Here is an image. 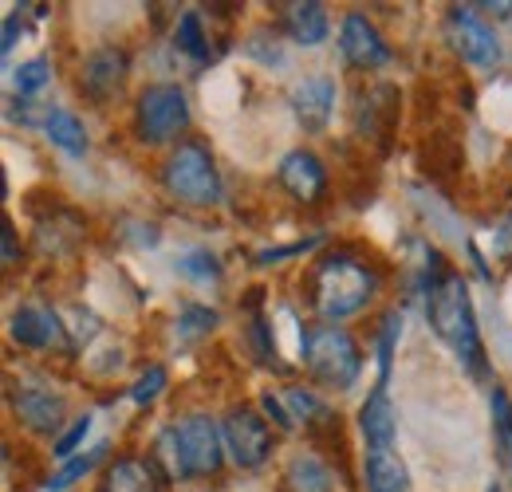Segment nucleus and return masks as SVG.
I'll return each mask as SVG.
<instances>
[{
	"instance_id": "20",
	"label": "nucleus",
	"mask_w": 512,
	"mask_h": 492,
	"mask_svg": "<svg viewBox=\"0 0 512 492\" xmlns=\"http://www.w3.org/2000/svg\"><path fill=\"white\" fill-rule=\"evenodd\" d=\"M44 134H48V142L52 146H60L64 154H71V158H83L87 154V130H83V123H79V115H71L67 107H56L52 111V119H48V126H44Z\"/></svg>"
},
{
	"instance_id": "39",
	"label": "nucleus",
	"mask_w": 512,
	"mask_h": 492,
	"mask_svg": "<svg viewBox=\"0 0 512 492\" xmlns=\"http://www.w3.org/2000/svg\"><path fill=\"white\" fill-rule=\"evenodd\" d=\"M509 469H512V445H509Z\"/></svg>"
},
{
	"instance_id": "34",
	"label": "nucleus",
	"mask_w": 512,
	"mask_h": 492,
	"mask_svg": "<svg viewBox=\"0 0 512 492\" xmlns=\"http://www.w3.org/2000/svg\"><path fill=\"white\" fill-rule=\"evenodd\" d=\"M316 245H320V237H304V241H292V245L264 248V252H256V264L268 268V264H280V260H288V256H308Z\"/></svg>"
},
{
	"instance_id": "28",
	"label": "nucleus",
	"mask_w": 512,
	"mask_h": 492,
	"mask_svg": "<svg viewBox=\"0 0 512 492\" xmlns=\"http://www.w3.org/2000/svg\"><path fill=\"white\" fill-rule=\"evenodd\" d=\"M182 276H190L197 284H209V280H221V260L213 256V252H205V248H193L186 256H178V264H174Z\"/></svg>"
},
{
	"instance_id": "2",
	"label": "nucleus",
	"mask_w": 512,
	"mask_h": 492,
	"mask_svg": "<svg viewBox=\"0 0 512 492\" xmlns=\"http://www.w3.org/2000/svg\"><path fill=\"white\" fill-rule=\"evenodd\" d=\"M426 319H430V331L465 363L469 374L485 370V343H481L473 296H469V284L457 272H449L446 280L426 296Z\"/></svg>"
},
{
	"instance_id": "19",
	"label": "nucleus",
	"mask_w": 512,
	"mask_h": 492,
	"mask_svg": "<svg viewBox=\"0 0 512 492\" xmlns=\"http://www.w3.org/2000/svg\"><path fill=\"white\" fill-rule=\"evenodd\" d=\"M150 461H154V469H158L166 481H190V465H186V449H182L178 426L158 430L154 449H150Z\"/></svg>"
},
{
	"instance_id": "26",
	"label": "nucleus",
	"mask_w": 512,
	"mask_h": 492,
	"mask_svg": "<svg viewBox=\"0 0 512 492\" xmlns=\"http://www.w3.org/2000/svg\"><path fill=\"white\" fill-rule=\"evenodd\" d=\"M280 398H284V406H288V414H292L296 422H308V426H316V422H327V418H331V410L323 406V402L316 398V394H312V390H300V386H292V390H284Z\"/></svg>"
},
{
	"instance_id": "3",
	"label": "nucleus",
	"mask_w": 512,
	"mask_h": 492,
	"mask_svg": "<svg viewBox=\"0 0 512 492\" xmlns=\"http://www.w3.org/2000/svg\"><path fill=\"white\" fill-rule=\"evenodd\" d=\"M300 359L312 374V382L323 390H351L363 374V347L339 323H320V327L304 331L300 335Z\"/></svg>"
},
{
	"instance_id": "32",
	"label": "nucleus",
	"mask_w": 512,
	"mask_h": 492,
	"mask_svg": "<svg viewBox=\"0 0 512 492\" xmlns=\"http://www.w3.org/2000/svg\"><path fill=\"white\" fill-rule=\"evenodd\" d=\"M91 433V414H83V418H75L71 426H67L56 441H52V457H60V461H71V457H79V445H83V437Z\"/></svg>"
},
{
	"instance_id": "7",
	"label": "nucleus",
	"mask_w": 512,
	"mask_h": 492,
	"mask_svg": "<svg viewBox=\"0 0 512 492\" xmlns=\"http://www.w3.org/2000/svg\"><path fill=\"white\" fill-rule=\"evenodd\" d=\"M8 402H12L16 422H20L28 433L52 437V433L64 426L67 402H64V394H60V390H56L48 378L24 374L16 386H8Z\"/></svg>"
},
{
	"instance_id": "38",
	"label": "nucleus",
	"mask_w": 512,
	"mask_h": 492,
	"mask_svg": "<svg viewBox=\"0 0 512 492\" xmlns=\"http://www.w3.org/2000/svg\"><path fill=\"white\" fill-rule=\"evenodd\" d=\"M489 492H501V485H489Z\"/></svg>"
},
{
	"instance_id": "21",
	"label": "nucleus",
	"mask_w": 512,
	"mask_h": 492,
	"mask_svg": "<svg viewBox=\"0 0 512 492\" xmlns=\"http://www.w3.org/2000/svg\"><path fill=\"white\" fill-rule=\"evenodd\" d=\"M288 485H292V492H331L335 477L316 453H296L288 461Z\"/></svg>"
},
{
	"instance_id": "6",
	"label": "nucleus",
	"mask_w": 512,
	"mask_h": 492,
	"mask_svg": "<svg viewBox=\"0 0 512 492\" xmlns=\"http://www.w3.org/2000/svg\"><path fill=\"white\" fill-rule=\"evenodd\" d=\"M446 36L453 44V52L465 63L481 67V71H493L505 60V44L497 36V28L473 8V4H453L446 16Z\"/></svg>"
},
{
	"instance_id": "8",
	"label": "nucleus",
	"mask_w": 512,
	"mask_h": 492,
	"mask_svg": "<svg viewBox=\"0 0 512 492\" xmlns=\"http://www.w3.org/2000/svg\"><path fill=\"white\" fill-rule=\"evenodd\" d=\"M221 437H225V449L237 469H260L272 457V430H268L264 410L233 406L221 418Z\"/></svg>"
},
{
	"instance_id": "27",
	"label": "nucleus",
	"mask_w": 512,
	"mask_h": 492,
	"mask_svg": "<svg viewBox=\"0 0 512 492\" xmlns=\"http://www.w3.org/2000/svg\"><path fill=\"white\" fill-rule=\"evenodd\" d=\"M217 323H221V315H217L213 308H205V304H190V308L178 311V339H182V343L201 339V335H209Z\"/></svg>"
},
{
	"instance_id": "24",
	"label": "nucleus",
	"mask_w": 512,
	"mask_h": 492,
	"mask_svg": "<svg viewBox=\"0 0 512 492\" xmlns=\"http://www.w3.org/2000/svg\"><path fill=\"white\" fill-rule=\"evenodd\" d=\"M48 83H52V63L44 60V56L24 60L16 71H12V87H16V95H20V99H36Z\"/></svg>"
},
{
	"instance_id": "31",
	"label": "nucleus",
	"mask_w": 512,
	"mask_h": 492,
	"mask_svg": "<svg viewBox=\"0 0 512 492\" xmlns=\"http://www.w3.org/2000/svg\"><path fill=\"white\" fill-rule=\"evenodd\" d=\"M249 343H253L256 359H260L264 367H280V359H276V335H272V323H268L264 315H253V323H249Z\"/></svg>"
},
{
	"instance_id": "33",
	"label": "nucleus",
	"mask_w": 512,
	"mask_h": 492,
	"mask_svg": "<svg viewBox=\"0 0 512 492\" xmlns=\"http://www.w3.org/2000/svg\"><path fill=\"white\" fill-rule=\"evenodd\" d=\"M245 52L260 60L264 67H280L284 63V48H280V40H276V32L268 36V32H253L249 40H245Z\"/></svg>"
},
{
	"instance_id": "25",
	"label": "nucleus",
	"mask_w": 512,
	"mask_h": 492,
	"mask_svg": "<svg viewBox=\"0 0 512 492\" xmlns=\"http://www.w3.org/2000/svg\"><path fill=\"white\" fill-rule=\"evenodd\" d=\"M398 339H402V315H398V311H386L383 323H379V386H390Z\"/></svg>"
},
{
	"instance_id": "10",
	"label": "nucleus",
	"mask_w": 512,
	"mask_h": 492,
	"mask_svg": "<svg viewBox=\"0 0 512 492\" xmlns=\"http://www.w3.org/2000/svg\"><path fill=\"white\" fill-rule=\"evenodd\" d=\"M178 437H182V449H186V465H190V477H213L225 461V437L221 426L209 418V414H186L174 422Z\"/></svg>"
},
{
	"instance_id": "5",
	"label": "nucleus",
	"mask_w": 512,
	"mask_h": 492,
	"mask_svg": "<svg viewBox=\"0 0 512 492\" xmlns=\"http://www.w3.org/2000/svg\"><path fill=\"white\" fill-rule=\"evenodd\" d=\"M190 99L178 83H150L134 103V134L142 146H166L190 130Z\"/></svg>"
},
{
	"instance_id": "23",
	"label": "nucleus",
	"mask_w": 512,
	"mask_h": 492,
	"mask_svg": "<svg viewBox=\"0 0 512 492\" xmlns=\"http://www.w3.org/2000/svg\"><path fill=\"white\" fill-rule=\"evenodd\" d=\"M103 457H107V445H95L87 457H83V453H79V457H71V461H64V469H60V473H52V477L44 481V489H48V492L71 489V485H75V481H83V477H87V473H91V469H95Z\"/></svg>"
},
{
	"instance_id": "14",
	"label": "nucleus",
	"mask_w": 512,
	"mask_h": 492,
	"mask_svg": "<svg viewBox=\"0 0 512 492\" xmlns=\"http://www.w3.org/2000/svg\"><path fill=\"white\" fill-rule=\"evenodd\" d=\"M8 335L16 347L24 351H48V347H67V327L60 323V315L44 304H20L12 311Z\"/></svg>"
},
{
	"instance_id": "9",
	"label": "nucleus",
	"mask_w": 512,
	"mask_h": 492,
	"mask_svg": "<svg viewBox=\"0 0 512 492\" xmlns=\"http://www.w3.org/2000/svg\"><path fill=\"white\" fill-rule=\"evenodd\" d=\"M130 75V56L115 44H103L95 52H87V60L79 63V91L87 103L95 107H107Z\"/></svg>"
},
{
	"instance_id": "11",
	"label": "nucleus",
	"mask_w": 512,
	"mask_h": 492,
	"mask_svg": "<svg viewBox=\"0 0 512 492\" xmlns=\"http://www.w3.org/2000/svg\"><path fill=\"white\" fill-rule=\"evenodd\" d=\"M276 185L300 205H320L327 197V166L316 150H288L276 166Z\"/></svg>"
},
{
	"instance_id": "13",
	"label": "nucleus",
	"mask_w": 512,
	"mask_h": 492,
	"mask_svg": "<svg viewBox=\"0 0 512 492\" xmlns=\"http://www.w3.org/2000/svg\"><path fill=\"white\" fill-rule=\"evenodd\" d=\"M288 103H292L296 123L304 126L308 134H323L327 123H331V115H335L339 87H335V79H331V75L316 71V75H304V79H296V83H292Z\"/></svg>"
},
{
	"instance_id": "17",
	"label": "nucleus",
	"mask_w": 512,
	"mask_h": 492,
	"mask_svg": "<svg viewBox=\"0 0 512 492\" xmlns=\"http://www.w3.org/2000/svg\"><path fill=\"white\" fill-rule=\"evenodd\" d=\"M99 492H162V481H158L154 461H142V457H115V461L107 465V477H103V489Z\"/></svg>"
},
{
	"instance_id": "16",
	"label": "nucleus",
	"mask_w": 512,
	"mask_h": 492,
	"mask_svg": "<svg viewBox=\"0 0 512 492\" xmlns=\"http://www.w3.org/2000/svg\"><path fill=\"white\" fill-rule=\"evenodd\" d=\"M280 20H284V32L292 36V44H300V48H320L331 36V16L320 0H292V4H284Z\"/></svg>"
},
{
	"instance_id": "1",
	"label": "nucleus",
	"mask_w": 512,
	"mask_h": 492,
	"mask_svg": "<svg viewBox=\"0 0 512 492\" xmlns=\"http://www.w3.org/2000/svg\"><path fill=\"white\" fill-rule=\"evenodd\" d=\"M379 288H383V276L375 264L351 252H327L308 276V304L323 323H343L367 308L379 296Z\"/></svg>"
},
{
	"instance_id": "22",
	"label": "nucleus",
	"mask_w": 512,
	"mask_h": 492,
	"mask_svg": "<svg viewBox=\"0 0 512 492\" xmlns=\"http://www.w3.org/2000/svg\"><path fill=\"white\" fill-rule=\"evenodd\" d=\"M174 44H178V52L190 56L193 63L213 60V44H209V36H205V24H201V12H197V8H186V12L178 16Z\"/></svg>"
},
{
	"instance_id": "36",
	"label": "nucleus",
	"mask_w": 512,
	"mask_h": 492,
	"mask_svg": "<svg viewBox=\"0 0 512 492\" xmlns=\"http://www.w3.org/2000/svg\"><path fill=\"white\" fill-rule=\"evenodd\" d=\"M20 36H24V16H20V12H8V16H4V40H0V52L12 56V48H16Z\"/></svg>"
},
{
	"instance_id": "15",
	"label": "nucleus",
	"mask_w": 512,
	"mask_h": 492,
	"mask_svg": "<svg viewBox=\"0 0 512 492\" xmlns=\"http://www.w3.org/2000/svg\"><path fill=\"white\" fill-rule=\"evenodd\" d=\"M359 430L371 449H394L398 445V406L390 402L386 386L375 382V390L367 394V402L359 406Z\"/></svg>"
},
{
	"instance_id": "4",
	"label": "nucleus",
	"mask_w": 512,
	"mask_h": 492,
	"mask_svg": "<svg viewBox=\"0 0 512 492\" xmlns=\"http://www.w3.org/2000/svg\"><path fill=\"white\" fill-rule=\"evenodd\" d=\"M162 185L174 201L193 205V209H209L225 197V182H221V170L209 154V146L201 142H178L170 150V158L162 162Z\"/></svg>"
},
{
	"instance_id": "12",
	"label": "nucleus",
	"mask_w": 512,
	"mask_h": 492,
	"mask_svg": "<svg viewBox=\"0 0 512 492\" xmlns=\"http://www.w3.org/2000/svg\"><path fill=\"white\" fill-rule=\"evenodd\" d=\"M339 52L355 71H379L394 60L390 44L383 40V32L363 16V12H347L339 24Z\"/></svg>"
},
{
	"instance_id": "29",
	"label": "nucleus",
	"mask_w": 512,
	"mask_h": 492,
	"mask_svg": "<svg viewBox=\"0 0 512 492\" xmlns=\"http://www.w3.org/2000/svg\"><path fill=\"white\" fill-rule=\"evenodd\" d=\"M489 410H493V430H497V445L501 453H509L512 445V398L505 386L493 382V394H489Z\"/></svg>"
},
{
	"instance_id": "18",
	"label": "nucleus",
	"mask_w": 512,
	"mask_h": 492,
	"mask_svg": "<svg viewBox=\"0 0 512 492\" xmlns=\"http://www.w3.org/2000/svg\"><path fill=\"white\" fill-rule=\"evenodd\" d=\"M363 477H367V492H410V473H406L398 449H371L367 445Z\"/></svg>"
},
{
	"instance_id": "35",
	"label": "nucleus",
	"mask_w": 512,
	"mask_h": 492,
	"mask_svg": "<svg viewBox=\"0 0 512 492\" xmlns=\"http://www.w3.org/2000/svg\"><path fill=\"white\" fill-rule=\"evenodd\" d=\"M260 410H264L268 418H276L280 430H292V426H296V418L284 410V398H276V394H264V398H260Z\"/></svg>"
},
{
	"instance_id": "37",
	"label": "nucleus",
	"mask_w": 512,
	"mask_h": 492,
	"mask_svg": "<svg viewBox=\"0 0 512 492\" xmlns=\"http://www.w3.org/2000/svg\"><path fill=\"white\" fill-rule=\"evenodd\" d=\"M0 241H4V268H16L20 264V252H16V229L4 221V229H0Z\"/></svg>"
},
{
	"instance_id": "30",
	"label": "nucleus",
	"mask_w": 512,
	"mask_h": 492,
	"mask_svg": "<svg viewBox=\"0 0 512 492\" xmlns=\"http://www.w3.org/2000/svg\"><path fill=\"white\" fill-rule=\"evenodd\" d=\"M166 382H170V370L162 367V363H150V367L142 370L138 378H134V386H130V398L138 402V406H150L162 390H166Z\"/></svg>"
}]
</instances>
